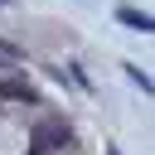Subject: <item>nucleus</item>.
I'll return each instance as SVG.
<instances>
[{
    "label": "nucleus",
    "mask_w": 155,
    "mask_h": 155,
    "mask_svg": "<svg viewBox=\"0 0 155 155\" xmlns=\"http://www.w3.org/2000/svg\"><path fill=\"white\" fill-rule=\"evenodd\" d=\"M121 19H126V24H140V29H150V19H145V15H136V10H121Z\"/></svg>",
    "instance_id": "obj_1"
}]
</instances>
